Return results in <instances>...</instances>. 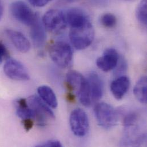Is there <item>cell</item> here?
Instances as JSON below:
<instances>
[{"mask_svg": "<svg viewBox=\"0 0 147 147\" xmlns=\"http://www.w3.org/2000/svg\"><path fill=\"white\" fill-rule=\"evenodd\" d=\"M71 130L78 137H84L88 132L89 122L88 115L82 109L77 108L72 111L69 117Z\"/></svg>", "mask_w": 147, "mask_h": 147, "instance_id": "obj_8", "label": "cell"}, {"mask_svg": "<svg viewBox=\"0 0 147 147\" xmlns=\"http://www.w3.org/2000/svg\"><path fill=\"white\" fill-rule=\"evenodd\" d=\"M10 12L13 17L22 24L30 26L39 17L25 2L17 1L10 5Z\"/></svg>", "mask_w": 147, "mask_h": 147, "instance_id": "obj_6", "label": "cell"}, {"mask_svg": "<svg viewBox=\"0 0 147 147\" xmlns=\"http://www.w3.org/2000/svg\"><path fill=\"white\" fill-rule=\"evenodd\" d=\"M22 124L24 127V129L27 131H29L30 129H32L33 125H34V120L30 119H25L22 120Z\"/></svg>", "mask_w": 147, "mask_h": 147, "instance_id": "obj_26", "label": "cell"}, {"mask_svg": "<svg viewBox=\"0 0 147 147\" xmlns=\"http://www.w3.org/2000/svg\"><path fill=\"white\" fill-rule=\"evenodd\" d=\"M42 22L45 29L53 34L60 33L67 25L64 13L59 9L47 11L42 17Z\"/></svg>", "mask_w": 147, "mask_h": 147, "instance_id": "obj_7", "label": "cell"}, {"mask_svg": "<svg viewBox=\"0 0 147 147\" xmlns=\"http://www.w3.org/2000/svg\"><path fill=\"white\" fill-rule=\"evenodd\" d=\"M130 86V80L125 76L117 77L111 84V90L114 97L121 100L127 93Z\"/></svg>", "mask_w": 147, "mask_h": 147, "instance_id": "obj_13", "label": "cell"}, {"mask_svg": "<svg viewBox=\"0 0 147 147\" xmlns=\"http://www.w3.org/2000/svg\"><path fill=\"white\" fill-rule=\"evenodd\" d=\"M39 97L52 108L55 109L58 106L57 98L52 89L47 85H41L37 89Z\"/></svg>", "mask_w": 147, "mask_h": 147, "instance_id": "obj_16", "label": "cell"}, {"mask_svg": "<svg viewBox=\"0 0 147 147\" xmlns=\"http://www.w3.org/2000/svg\"><path fill=\"white\" fill-rule=\"evenodd\" d=\"M134 94L137 100L142 104H146L147 102V78L142 77L136 82L134 89Z\"/></svg>", "mask_w": 147, "mask_h": 147, "instance_id": "obj_17", "label": "cell"}, {"mask_svg": "<svg viewBox=\"0 0 147 147\" xmlns=\"http://www.w3.org/2000/svg\"><path fill=\"white\" fill-rule=\"evenodd\" d=\"M66 78L65 85L68 92H74L84 106L90 107L92 101L86 78L76 71H69Z\"/></svg>", "mask_w": 147, "mask_h": 147, "instance_id": "obj_1", "label": "cell"}, {"mask_svg": "<svg viewBox=\"0 0 147 147\" xmlns=\"http://www.w3.org/2000/svg\"><path fill=\"white\" fill-rule=\"evenodd\" d=\"M136 16L138 22L144 28L147 25V0H141L136 10Z\"/></svg>", "mask_w": 147, "mask_h": 147, "instance_id": "obj_19", "label": "cell"}, {"mask_svg": "<svg viewBox=\"0 0 147 147\" xmlns=\"http://www.w3.org/2000/svg\"><path fill=\"white\" fill-rule=\"evenodd\" d=\"M17 115L22 120L30 119L34 120L35 115L33 111L29 107L26 99L21 98L16 102Z\"/></svg>", "mask_w": 147, "mask_h": 147, "instance_id": "obj_18", "label": "cell"}, {"mask_svg": "<svg viewBox=\"0 0 147 147\" xmlns=\"http://www.w3.org/2000/svg\"><path fill=\"white\" fill-rule=\"evenodd\" d=\"M30 37L36 47L40 48L42 47L45 42V28L39 17L30 26Z\"/></svg>", "mask_w": 147, "mask_h": 147, "instance_id": "obj_14", "label": "cell"}, {"mask_svg": "<svg viewBox=\"0 0 147 147\" xmlns=\"http://www.w3.org/2000/svg\"><path fill=\"white\" fill-rule=\"evenodd\" d=\"M86 78L92 102L98 101L101 98L104 93V84L101 77L97 73L92 71L88 74Z\"/></svg>", "mask_w": 147, "mask_h": 147, "instance_id": "obj_11", "label": "cell"}, {"mask_svg": "<svg viewBox=\"0 0 147 147\" xmlns=\"http://www.w3.org/2000/svg\"><path fill=\"white\" fill-rule=\"evenodd\" d=\"M52 60L61 68H68L72 66L73 51L69 44L64 41H57L52 44L49 49Z\"/></svg>", "mask_w": 147, "mask_h": 147, "instance_id": "obj_3", "label": "cell"}, {"mask_svg": "<svg viewBox=\"0 0 147 147\" xmlns=\"http://www.w3.org/2000/svg\"><path fill=\"white\" fill-rule=\"evenodd\" d=\"M37 147H62L63 145L60 141L57 140H50L36 146Z\"/></svg>", "mask_w": 147, "mask_h": 147, "instance_id": "obj_23", "label": "cell"}, {"mask_svg": "<svg viewBox=\"0 0 147 147\" xmlns=\"http://www.w3.org/2000/svg\"><path fill=\"white\" fill-rule=\"evenodd\" d=\"M114 69H115V74L118 77L123 76L122 74L126 72L127 70V62L123 57L119 58L118 63Z\"/></svg>", "mask_w": 147, "mask_h": 147, "instance_id": "obj_21", "label": "cell"}, {"mask_svg": "<svg viewBox=\"0 0 147 147\" xmlns=\"http://www.w3.org/2000/svg\"><path fill=\"white\" fill-rule=\"evenodd\" d=\"M138 120V115L135 112H130L128 113L123 119V125L125 128H130L132 127Z\"/></svg>", "mask_w": 147, "mask_h": 147, "instance_id": "obj_22", "label": "cell"}, {"mask_svg": "<svg viewBox=\"0 0 147 147\" xmlns=\"http://www.w3.org/2000/svg\"><path fill=\"white\" fill-rule=\"evenodd\" d=\"M5 33L15 48L19 52L24 53L29 51L31 45L24 34L13 29H6Z\"/></svg>", "mask_w": 147, "mask_h": 147, "instance_id": "obj_12", "label": "cell"}, {"mask_svg": "<svg viewBox=\"0 0 147 147\" xmlns=\"http://www.w3.org/2000/svg\"><path fill=\"white\" fill-rule=\"evenodd\" d=\"M52 0H28L29 3L35 7H43Z\"/></svg>", "mask_w": 147, "mask_h": 147, "instance_id": "obj_25", "label": "cell"}, {"mask_svg": "<svg viewBox=\"0 0 147 147\" xmlns=\"http://www.w3.org/2000/svg\"><path fill=\"white\" fill-rule=\"evenodd\" d=\"M27 102L29 107L34 112V120L38 126L45 127L50 120L55 119L54 113L40 97L31 96L27 99Z\"/></svg>", "mask_w": 147, "mask_h": 147, "instance_id": "obj_4", "label": "cell"}, {"mask_svg": "<svg viewBox=\"0 0 147 147\" xmlns=\"http://www.w3.org/2000/svg\"><path fill=\"white\" fill-rule=\"evenodd\" d=\"M126 1H132V0H126Z\"/></svg>", "mask_w": 147, "mask_h": 147, "instance_id": "obj_30", "label": "cell"}, {"mask_svg": "<svg viewBox=\"0 0 147 147\" xmlns=\"http://www.w3.org/2000/svg\"><path fill=\"white\" fill-rule=\"evenodd\" d=\"M67 25L71 28L81 25L90 20L86 13L79 8H70L64 13Z\"/></svg>", "mask_w": 147, "mask_h": 147, "instance_id": "obj_15", "label": "cell"}, {"mask_svg": "<svg viewBox=\"0 0 147 147\" xmlns=\"http://www.w3.org/2000/svg\"><path fill=\"white\" fill-rule=\"evenodd\" d=\"M66 2H68V3H71V2H74L75 1H77L78 0H63Z\"/></svg>", "mask_w": 147, "mask_h": 147, "instance_id": "obj_29", "label": "cell"}, {"mask_svg": "<svg viewBox=\"0 0 147 147\" xmlns=\"http://www.w3.org/2000/svg\"><path fill=\"white\" fill-rule=\"evenodd\" d=\"M94 37V30L90 20L71 28L69 38L72 44L78 50H83L92 43Z\"/></svg>", "mask_w": 147, "mask_h": 147, "instance_id": "obj_2", "label": "cell"}, {"mask_svg": "<svg viewBox=\"0 0 147 147\" xmlns=\"http://www.w3.org/2000/svg\"><path fill=\"white\" fill-rule=\"evenodd\" d=\"M101 24L107 28H112L116 25L117 19L115 15L111 13H105L101 17Z\"/></svg>", "mask_w": 147, "mask_h": 147, "instance_id": "obj_20", "label": "cell"}, {"mask_svg": "<svg viewBox=\"0 0 147 147\" xmlns=\"http://www.w3.org/2000/svg\"><path fill=\"white\" fill-rule=\"evenodd\" d=\"M9 53L5 45L2 41H0V64L4 60H7L9 58Z\"/></svg>", "mask_w": 147, "mask_h": 147, "instance_id": "obj_24", "label": "cell"}, {"mask_svg": "<svg viewBox=\"0 0 147 147\" xmlns=\"http://www.w3.org/2000/svg\"><path fill=\"white\" fill-rule=\"evenodd\" d=\"M94 113L97 123L102 128L108 129L115 127L118 121V113L108 103H97L94 108Z\"/></svg>", "mask_w": 147, "mask_h": 147, "instance_id": "obj_5", "label": "cell"}, {"mask_svg": "<svg viewBox=\"0 0 147 147\" xmlns=\"http://www.w3.org/2000/svg\"><path fill=\"white\" fill-rule=\"evenodd\" d=\"M66 98H67V100L71 102H74L76 100L75 94L73 92H68V93L67 94Z\"/></svg>", "mask_w": 147, "mask_h": 147, "instance_id": "obj_27", "label": "cell"}, {"mask_svg": "<svg viewBox=\"0 0 147 147\" xmlns=\"http://www.w3.org/2000/svg\"><path fill=\"white\" fill-rule=\"evenodd\" d=\"M119 58V54L116 49L108 48L105 50L102 55L97 59L96 65L101 71L107 72L115 68Z\"/></svg>", "mask_w": 147, "mask_h": 147, "instance_id": "obj_10", "label": "cell"}, {"mask_svg": "<svg viewBox=\"0 0 147 147\" xmlns=\"http://www.w3.org/2000/svg\"><path fill=\"white\" fill-rule=\"evenodd\" d=\"M3 6L2 5V3L0 0V20H1L2 16H3Z\"/></svg>", "mask_w": 147, "mask_h": 147, "instance_id": "obj_28", "label": "cell"}, {"mask_svg": "<svg viewBox=\"0 0 147 147\" xmlns=\"http://www.w3.org/2000/svg\"><path fill=\"white\" fill-rule=\"evenodd\" d=\"M5 74L10 79L16 81H28L30 79V75L24 65L20 61L8 58L3 65Z\"/></svg>", "mask_w": 147, "mask_h": 147, "instance_id": "obj_9", "label": "cell"}]
</instances>
